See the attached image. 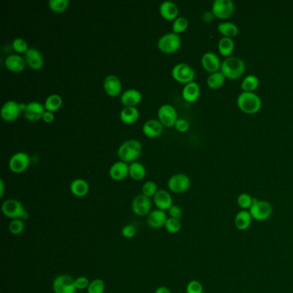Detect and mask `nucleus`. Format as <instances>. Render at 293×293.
Listing matches in <instances>:
<instances>
[{
	"mask_svg": "<svg viewBox=\"0 0 293 293\" xmlns=\"http://www.w3.org/2000/svg\"><path fill=\"white\" fill-rule=\"evenodd\" d=\"M164 129V125L159 119H150L145 122L142 127L143 133L150 138L159 136Z\"/></svg>",
	"mask_w": 293,
	"mask_h": 293,
	"instance_id": "25",
	"label": "nucleus"
},
{
	"mask_svg": "<svg viewBox=\"0 0 293 293\" xmlns=\"http://www.w3.org/2000/svg\"><path fill=\"white\" fill-rule=\"evenodd\" d=\"M168 218H169L165 211L157 209L150 211L147 217V224L150 228H161V227H164Z\"/></svg>",
	"mask_w": 293,
	"mask_h": 293,
	"instance_id": "22",
	"label": "nucleus"
},
{
	"mask_svg": "<svg viewBox=\"0 0 293 293\" xmlns=\"http://www.w3.org/2000/svg\"><path fill=\"white\" fill-rule=\"evenodd\" d=\"M172 77L179 83H182L187 85L188 83L194 81L195 77V72L191 65L186 63H179L175 65L172 72Z\"/></svg>",
	"mask_w": 293,
	"mask_h": 293,
	"instance_id": "7",
	"label": "nucleus"
},
{
	"mask_svg": "<svg viewBox=\"0 0 293 293\" xmlns=\"http://www.w3.org/2000/svg\"><path fill=\"white\" fill-rule=\"evenodd\" d=\"M181 41L180 35L174 32H170L167 34L162 35L157 41V48L161 51L171 54L177 51L181 47Z\"/></svg>",
	"mask_w": 293,
	"mask_h": 293,
	"instance_id": "6",
	"label": "nucleus"
},
{
	"mask_svg": "<svg viewBox=\"0 0 293 293\" xmlns=\"http://www.w3.org/2000/svg\"><path fill=\"white\" fill-rule=\"evenodd\" d=\"M46 111L44 106L39 102H30L27 104V108L24 111V116L26 119L31 121H35L42 119V116Z\"/></svg>",
	"mask_w": 293,
	"mask_h": 293,
	"instance_id": "18",
	"label": "nucleus"
},
{
	"mask_svg": "<svg viewBox=\"0 0 293 293\" xmlns=\"http://www.w3.org/2000/svg\"><path fill=\"white\" fill-rule=\"evenodd\" d=\"M164 228L167 231V232L171 234H177L178 232H180L181 231V221L178 219H175V218H169L166 224L164 225Z\"/></svg>",
	"mask_w": 293,
	"mask_h": 293,
	"instance_id": "38",
	"label": "nucleus"
},
{
	"mask_svg": "<svg viewBox=\"0 0 293 293\" xmlns=\"http://www.w3.org/2000/svg\"><path fill=\"white\" fill-rule=\"evenodd\" d=\"M146 175V170L140 162H133L129 165V176L134 181H141Z\"/></svg>",
	"mask_w": 293,
	"mask_h": 293,
	"instance_id": "31",
	"label": "nucleus"
},
{
	"mask_svg": "<svg viewBox=\"0 0 293 293\" xmlns=\"http://www.w3.org/2000/svg\"><path fill=\"white\" fill-rule=\"evenodd\" d=\"M236 102L242 112L251 115L259 112L263 107L262 99L255 92L242 91L237 97Z\"/></svg>",
	"mask_w": 293,
	"mask_h": 293,
	"instance_id": "2",
	"label": "nucleus"
},
{
	"mask_svg": "<svg viewBox=\"0 0 293 293\" xmlns=\"http://www.w3.org/2000/svg\"><path fill=\"white\" fill-rule=\"evenodd\" d=\"M225 75L221 72H214L211 73V75L208 77L206 79V84L208 87L212 89H218L224 86L225 82Z\"/></svg>",
	"mask_w": 293,
	"mask_h": 293,
	"instance_id": "33",
	"label": "nucleus"
},
{
	"mask_svg": "<svg viewBox=\"0 0 293 293\" xmlns=\"http://www.w3.org/2000/svg\"><path fill=\"white\" fill-rule=\"evenodd\" d=\"M169 215L170 218H175V219H178L181 220L182 217H183V211L179 205H173L170 209H169Z\"/></svg>",
	"mask_w": 293,
	"mask_h": 293,
	"instance_id": "46",
	"label": "nucleus"
},
{
	"mask_svg": "<svg viewBox=\"0 0 293 293\" xmlns=\"http://www.w3.org/2000/svg\"><path fill=\"white\" fill-rule=\"evenodd\" d=\"M157 191H158V188H157V183L153 181L145 182L142 187V195H146L148 198L154 197V195H156Z\"/></svg>",
	"mask_w": 293,
	"mask_h": 293,
	"instance_id": "42",
	"label": "nucleus"
},
{
	"mask_svg": "<svg viewBox=\"0 0 293 293\" xmlns=\"http://www.w3.org/2000/svg\"><path fill=\"white\" fill-rule=\"evenodd\" d=\"M191 181L187 175L182 173L175 174L168 181V188L175 194H182L190 188Z\"/></svg>",
	"mask_w": 293,
	"mask_h": 293,
	"instance_id": "9",
	"label": "nucleus"
},
{
	"mask_svg": "<svg viewBox=\"0 0 293 293\" xmlns=\"http://www.w3.org/2000/svg\"><path fill=\"white\" fill-rule=\"evenodd\" d=\"M245 70V63L242 59L230 56L222 62L220 72L226 79H236L244 74Z\"/></svg>",
	"mask_w": 293,
	"mask_h": 293,
	"instance_id": "1",
	"label": "nucleus"
},
{
	"mask_svg": "<svg viewBox=\"0 0 293 293\" xmlns=\"http://www.w3.org/2000/svg\"><path fill=\"white\" fill-rule=\"evenodd\" d=\"M42 119L44 120L45 122L47 123H51L52 121H54V119H55L54 112H50V111L46 110L44 114H43V116H42Z\"/></svg>",
	"mask_w": 293,
	"mask_h": 293,
	"instance_id": "49",
	"label": "nucleus"
},
{
	"mask_svg": "<svg viewBox=\"0 0 293 293\" xmlns=\"http://www.w3.org/2000/svg\"><path fill=\"white\" fill-rule=\"evenodd\" d=\"M128 175L129 165L123 161L116 162L109 169V176L114 181H122Z\"/></svg>",
	"mask_w": 293,
	"mask_h": 293,
	"instance_id": "15",
	"label": "nucleus"
},
{
	"mask_svg": "<svg viewBox=\"0 0 293 293\" xmlns=\"http://www.w3.org/2000/svg\"><path fill=\"white\" fill-rule=\"evenodd\" d=\"M69 3V0H50L48 2V5L53 11L62 12L67 9Z\"/></svg>",
	"mask_w": 293,
	"mask_h": 293,
	"instance_id": "41",
	"label": "nucleus"
},
{
	"mask_svg": "<svg viewBox=\"0 0 293 293\" xmlns=\"http://www.w3.org/2000/svg\"><path fill=\"white\" fill-rule=\"evenodd\" d=\"M218 30L225 37L233 38L238 34V27L231 22H223L218 24Z\"/></svg>",
	"mask_w": 293,
	"mask_h": 293,
	"instance_id": "32",
	"label": "nucleus"
},
{
	"mask_svg": "<svg viewBox=\"0 0 293 293\" xmlns=\"http://www.w3.org/2000/svg\"><path fill=\"white\" fill-rule=\"evenodd\" d=\"M140 112L136 107H125L120 111L119 117L123 122L126 124H133L139 119Z\"/></svg>",
	"mask_w": 293,
	"mask_h": 293,
	"instance_id": "30",
	"label": "nucleus"
},
{
	"mask_svg": "<svg viewBox=\"0 0 293 293\" xmlns=\"http://www.w3.org/2000/svg\"><path fill=\"white\" fill-rule=\"evenodd\" d=\"M186 293H204V287L203 285L198 281V280H191L188 282L186 287Z\"/></svg>",
	"mask_w": 293,
	"mask_h": 293,
	"instance_id": "44",
	"label": "nucleus"
},
{
	"mask_svg": "<svg viewBox=\"0 0 293 293\" xmlns=\"http://www.w3.org/2000/svg\"><path fill=\"white\" fill-rule=\"evenodd\" d=\"M142 151V146L139 140H126L119 146L118 149V156L120 161L125 163H133L140 157Z\"/></svg>",
	"mask_w": 293,
	"mask_h": 293,
	"instance_id": "3",
	"label": "nucleus"
},
{
	"mask_svg": "<svg viewBox=\"0 0 293 293\" xmlns=\"http://www.w3.org/2000/svg\"><path fill=\"white\" fill-rule=\"evenodd\" d=\"M105 292V283L101 279H95L90 281L89 287L87 289V293H104Z\"/></svg>",
	"mask_w": 293,
	"mask_h": 293,
	"instance_id": "40",
	"label": "nucleus"
},
{
	"mask_svg": "<svg viewBox=\"0 0 293 293\" xmlns=\"http://www.w3.org/2000/svg\"><path fill=\"white\" fill-rule=\"evenodd\" d=\"M189 126H190L189 122L187 119H183V118H178L175 124L176 129L177 130L178 132H180V133L188 132Z\"/></svg>",
	"mask_w": 293,
	"mask_h": 293,
	"instance_id": "48",
	"label": "nucleus"
},
{
	"mask_svg": "<svg viewBox=\"0 0 293 293\" xmlns=\"http://www.w3.org/2000/svg\"><path fill=\"white\" fill-rule=\"evenodd\" d=\"M188 20L184 17H178L175 19L172 24V29L176 34L184 32L188 27Z\"/></svg>",
	"mask_w": 293,
	"mask_h": 293,
	"instance_id": "37",
	"label": "nucleus"
},
{
	"mask_svg": "<svg viewBox=\"0 0 293 293\" xmlns=\"http://www.w3.org/2000/svg\"><path fill=\"white\" fill-rule=\"evenodd\" d=\"M12 48L18 54H24V55L29 49L27 41H25L23 38L14 39V41H12Z\"/></svg>",
	"mask_w": 293,
	"mask_h": 293,
	"instance_id": "43",
	"label": "nucleus"
},
{
	"mask_svg": "<svg viewBox=\"0 0 293 293\" xmlns=\"http://www.w3.org/2000/svg\"><path fill=\"white\" fill-rule=\"evenodd\" d=\"M19 107H20L21 111H25V109L27 108V104L26 103H24V102H22V103H19Z\"/></svg>",
	"mask_w": 293,
	"mask_h": 293,
	"instance_id": "53",
	"label": "nucleus"
},
{
	"mask_svg": "<svg viewBox=\"0 0 293 293\" xmlns=\"http://www.w3.org/2000/svg\"><path fill=\"white\" fill-rule=\"evenodd\" d=\"M4 195V183L3 181L1 179L0 180V197L2 198Z\"/></svg>",
	"mask_w": 293,
	"mask_h": 293,
	"instance_id": "52",
	"label": "nucleus"
},
{
	"mask_svg": "<svg viewBox=\"0 0 293 293\" xmlns=\"http://www.w3.org/2000/svg\"><path fill=\"white\" fill-rule=\"evenodd\" d=\"M53 291L55 293H76L75 279L68 274H60L53 282Z\"/></svg>",
	"mask_w": 293,
	"mask_h": 293,
	"instance_id": "8",
	"label": "nucleus"
},
{
	"mask_svg": "<svg viewBox=\"0 0 293 293\" xmlns=\"http://www.w3.org/2000/svg\"><path fill=\"white\" fill-rule=\"evenodd\" d=\"M25 224L23 219H13L9 225V231L13 235H20L24 232Z\"/></svg>",
	"mask_w": 293,
	"mask_h": 293,
	"instance_id": "39",
	"label": "nucleus"
},
{
	"mask_svg": "<svg viewBox=\"0 0 293 293\" xmlns=\"http://www.w3.org/2000/svg\"><path fill=\"white\" fill-rule=\"evenodd\" d=\"M201 94V88L198 83L193 81L185 85L182 89V97L185 101L188 102H194L199 98Z\"/></svg>",
	"mask_w": 293,
	"mask_h": 293,
	"instance_id": "27",
	"label": "nucleus"
},
{
	"mask_svg": "<svg viewBox=\"0 0 293 293\" xmlns=\"http://www.w3.org/2000/svg\"><path fill=\"white\" fill-rule=\"evenodd\" d=\"M132 210L134 214L140 217H144L149 215L151 211V201L150 198H148L146 195H139L133 199L132 203Z\"/></svg>",
	"mask_w": 293,
	"mask_h": 293,
	"instance_id": "13",
	"label": "nucleus"
},
{
	"mask_svg": "<svg viewBox=\"0 0 293 293\" xmlns=\"http://www.w3.org/2000/svg\"><path fill=\"white\" fill-rule=\"evenodd\" d=\"M155 293H171V291L166 287H157Z\"/></svg>",
	"mask_w": 293,
	"mask_h": 293,
	"instance_id": "51",
	"label": "nucleus"
},
{
	"mask_svg": "<svg viewBox=\"0 0 293 293\" xmlns=\"http://www.w3.org/2000/svg\"><path fill=\"white\" fill-rule=\"evenodd\" d=\"M218 48L219 54L222 56L228 58L234 51L235 43H234V41L232 40V38L225 37L224 36L218 41Z\"/></svg>",
	"mask_w": 293,
	"mask_h": 293,
	"instance_id": "29",
	"label": "nucleus"
},
{
	"mask_svg": "<svg viewBox=\"0 0 293 293\" xmlns=\"http://www.w3.org/2000/svg\"><path fill=\"white\" fill-rule=\"evenodd\" d=\"M201 64L203 68L210 73L219 72V70L221 69L222 62L220 61V59L212 52H207L203 55L201 58Z\"/></svg>",
	"mask_w": 293,
	"mask_h": 293,
	"instance_id": "14",
	"label": "nucleus"
},
{
	"mask_svg": "<svg viewBox=\"0 0 293 293\" xmlns=\"http://www.w3.org/2000/svg\"><path fill=\"white\" fill-rule=\"evenodd\" d=\"M254 201H255V199L247 193H242L241 195H239L237 200H236L239 207L241 208L242 210H247V211H249L250 207L252 206Z\"/></svg>",
	"mask_w": 293,
	"mask_h": 293,
	"instance_id": "36",
	"label": "nucleus"
},
{
	"mask_svg": "<svg viewBox=\"0 0 293 293\" xmlns=\"http://www.w3.org/2000/svg\"><path fill=\"white\" fill-rule=\"evenodd\" d=\"M1 210L3 214L7 218H10L11 220L13 219H28L29 213H28L23 203L20 201L15 200V199H9L3 201Z\"/></svg>",
	"mask_w": 293,
	"mask_h": 293,
	"instance_id": "4",
	"label": "nucleus"
},
{
	"mask_svg": "<svg viewBox=\"0 0 293 293\" xmlns=\"http://www.w3.org/2000/svg\"><path fill=\"white\" fill-rule=\"evenodd\" d=\"M61 105L62 97L58 94H52L50 96H48L45 101V109L50 112L57 111Z\"/></svg>",
	"mask_w": 293,
	"mask_h": 293,
	"instance_id": "34",
	"label": "nucleus"
},
{
	"mask_svg": "<svg viewBox=\"0 0 293 293\" xmlns=\"http://www.w3.org/2000/svg\"><path fill=\"white\" fill-rule=\"evenodd\" d=\"M20 112L19 103L15 101H8L1 109V117L6 121H12L17 119Z\"/></svg>",
	"mask_w": 293,
	"mask_h": 293,
	"instance_id": "20",
	"label": "nucleus"
},
{
	"mask_svg": "<svg viewBox=\"0 0 293 293\" xmlns=\"http://www.w3.org/2000/svg\"><path fill=\"white\" fill-rule=\"evenodd\" d=\"M253 218L249 211L241 210L238 211L234 218V225L238 231H247L252 225Z\"/></svg>",
	"mask_w": 293,
	"mask_h": 293,
	"instance_id": "23",
	"label": "nucleus"
},
{
	"mask_svg": "<svg viewBox=\"0 0 293 293\" xmlns=\"http://www.w3.org/2000/svg\"><path fill=\"white\" fill-rule=\"evenodd\" d=\"M103 88L109 96H117L121 91L122 85L117 76L109 75L104 79Z\"/></svg>",
	"mask_w": 293,
	"mask_h": 293,
	"instance_id": "17",
	"label": "nucleus"
},
{
	"mask_svg": "<svg viewBox=\"0 0 293 293\" xmlns=\"http://www.w3.org/2000/svg\"><path fill=\"white\" fill-rule=\"evenodd\" d=\"M234 11L235 4L232 0H215L211 6V12L214 17L220 19H227L232 17Z\"/></svg>",
	"mask_w": 293,
	"mask_h": 293,
	"instance_id": "10",
	"label": "nucleus"
},
{
	"mask_svg": "<svg viewBox=\"0 0 293 293\" xmlns=\"http://www.w3.org/2000/svg\"><path fill=\"white\" fill-rule=\"evenodd\" d=\"M158 119L164 126H173L178 119L176 109L171 104H164L161 106L157 111Z\"/></svg>",
	"mask_w": 293,
	"mask_h": 293,
	"instance_id": "11",
	"label": "nucleus"
},
{
	"mask_svg": "<svg viewBox=\"0 0 293 293\" xmlns=\"http://www.w3.org/2000/svg\"><path fill=\"white\" fill-rule=\"evenodd\" d=\"M4 65L6 66V68L11 72H23L25 69L27 63L24 57L15 54V55H10L7 56L4 59Z\"/></svg>",
	"mask_w": 293,
	"mask_h": 293,
	"instance_id": "21",
	"label": "nucleus"
},
{
	"mask_svg": "<svg viewBox=\"0 0 293 293\" xmlns=\"http://www.w3.org/2000/svg\"><path fill=\"white\" fill-rule=\"evenodd\" d=\"M136 226L133 225H126L121 229V235L124 238L132 239L136 235Z\"/></svg>",
	"mask_w": 293,
	"mask_h": 293,
	"instance_id": "45",
	"label": "nucleus"
},
{
	"mask_svg": "<svg viewBox=\"0 0 293 293\" xmlns=\"http://www.w3.org/2000/svg\"><path fill=\"white\" fill-rule=\"evenodd\" d=\"M142 100L141 93L136 89H126L120 96L121 103L125 107H135Z\"/></svg>",
	"mask_w": 293,
	"mask_h": 293,
	"instance_id": "24",
	"label": "nucleus"
},
{
	"mask_svg": "<svg viewBox=\"0 0 293 293\" xmlns=\"http://www.w3.org/2000/svg\"><path fill=\"white\" fill-rule=\"evenodd\" d=\"M214 17V15H213V13H212L211 11H206V12H205V13L203 14L202 18H203V20H204L205 22L210 23V22L213 20Z\"/></svg>",
	"mask_w": 293,
	"mask_h": 293,
	"instance_id": "50",
	"label": "nucleus"
},
{
	"mask_svg": "<svg viewBox=\"0 0 293 293\" xmlns=\"http://www.w3.org/2000/svg\"><path fill=\"white\" fill-rule=\"evenodd\" d=\"M154 203L157 209L162 211H169L173 205V199L171 194L164 189H158L153 197Z\"/></svg>",
	"mask_w": 293,
	"mask_h": 293,
	"instance_id": "16",
	"label": "nucleus"
},
{
	"mask_svg": "<svg viewBox=\"0 0 293 293\" xmlns=\"http://www.w3.org/2000/svg\"><path fill=\"white\" fill-rule=\"evenodd\" d=\"M30 163V157L26 152L18 151L10 157L9 167L14 173H22L27 170Z\"/></svg>",
	"mask_w": 293,
	"mask_h": 293,
	"instance_id": "12",
	"label": "nucleus"
},
{
	"mask_svg": "<svg viewBox=\"0 0 293 293\" xmlns=\"http://www.w3.org/2000/svg\"><path fill=\"white\" fill-rule=\"evenodd\" d=\"M260 85V80L256 75H249L242 80L241 88L246 92H254Z\"/></svg>",
	"mask_w": 293,
	"mask_h": 293,
	"instance_id": "35",
	"label": "nucleus"
},
{
	"mask_svg": "<svg viewBox=\"0 0 293 293\" xmlns=\"http://www.w3.org/2000/svg\"><path fill=\"white\" fill-rule=\"evenodd\" d=\"M70 190L76 197H85L89 193V183L84 179L78 178L72 181L70 185Z\"/></svg>",
	"mask_w": 293,
	"mask_h": 293,
	"instance_id": "28",
	"label": "nucleus"
},
{
	"mask_svg": "<svg viewBox=\"0 0 293 293\" xmlns=\"http://www.w3.org/2000/svg\"><path fill=\"white\" fill-rule=\"evenodd\" d=\"M161 16L166 20H173L177 18L179 9L177 5L172 1H164L159 7Z\"/></svg>",
	"mask_w": 293,
	"mask_h": 293,
	"instance_id": "26",
	"label": "nucleus"
},
{
	"mask_svg": "<svg viewBox=\"0 0 293 293\" xmlns=\"http://www.w3.org/2000/svg\"><path fill=\"white\" fill-rule=\"evenodd\" d=\"M251 217L256 221H265L269 219L273 214V206L269 202L255 199L252 206L249 210Z\"/></svg>",
	"mask_w": 293,
	"mask_h": 293,
	"instance_id": "5",
	"label": "nucleus"
},
{
	"mask_svg": "<svg viewBox=\"0 0 293 293\" xmlns=\"http://www.w3.org/2000/svg\"><path fill=\"white\" fill-rule=\"evenodd\" d=\"M89 280L87 277L79 276L75 279V287L77 290H87L89 286Z\"/></svg>",
	"mask_w": 293,
	"mask_h": 293,
	"instance_id": "47",
	"label": "nucleus"
},
{
	"mask_svg": "<svg viewBox=\"0 0 293 293\" xmlns=\"http://www.w3.org/2000/svg\"><path fill=\"white\" fill-rule=\"evenodd\" d=\"M24 59L27 65L33 70H40L43 66V56L41 52L34 48H29L25 54Z\"/></svg>",
	"mask_w": 293,
	"mask_h": 293,
	"instance_id": "19",
	"label": "nucleus"
}]
</instances>
